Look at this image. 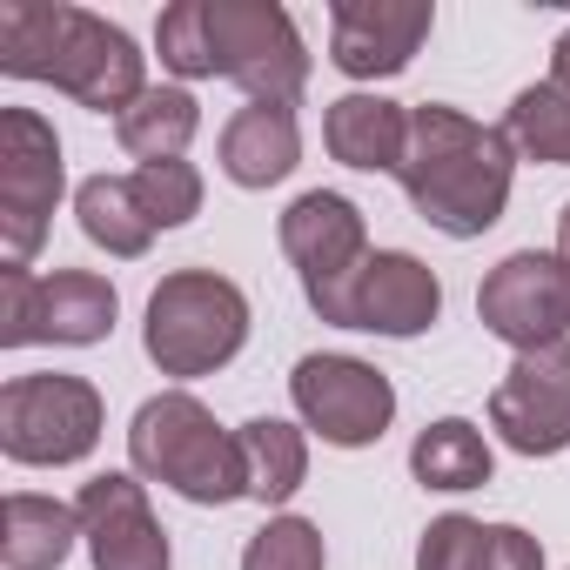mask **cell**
<instances>
[{"instance_id": "obj_4", "label": "cell", "mask_w": 570, "mask_h": 570, "mask_svg": "<svg viewBox=\"0 0 570 570\" xmlns=\"http://www.w3.org/2000/svg\"><path fill=\"white\" fill-rule=\"evenodd\" d=\"M148 356L161 376H208L248 343V303L215 268H175L148 296Z\"/></svg>"}, {"instance_id": "obj_14", "label": "cell", "mask_w": 570, "mask_h": 570, "mask_svg": "<svg viewBox=\"0 0 570 570\" xmlns=\"http://www.w3.org/2000/svg\"><path fill=\"white\" fill-rule=\"evenodd\" d=\"M75 517H81V537L95 550V570H168V537H161L135 476L81 483Z\"/></svg>"}, {"instance_id": "obj_27", "label": "cell", "mask_w": 570, "mask_h": 570, "mask_svg": "<svg viewBox=\"0 0 570 570\" xmlns=\"http://www.w3.org/2000/svg\"><path fill=\"white\" fill-rule=\"evenodd\" d=\"M155 48H161V68L181 75V81L215 75L208 68V35H202V0H175V8L155 21Z\"/></svg>"}, {"instance_id": "obj_13", "label": "cell", "mask_w": 570, "mask_h": 570, "mask_svg": "<svg viewBox=\"0 0 570 570\" xmlns=\"http://www.w3.org/2000/svg\"><path fill=\"white\" fill-rule=\"evenodd\" d=\"M436 8L430 0H336L330 8V61L350 81L403 75L430 35Z\"/></svg>"}, {"instance_id": "obj_19", "label": "cell", "mask_w": 570, "mask_h": 570, "mask_svg": "<svg viewBox=\"0 0 570 570\" xmlns=\"http://www.w3.org/2000/svg\"><path fill=\"white\" fill-rule=\"evenodd\" d=\"M75 215H81V235H88L95 248L121 255V262L148 255V242H155V222H148V208H141V195H135L128 175H95V181H81Z\"/></svg>"}, {"instance_id": "obj_2", "label": "cell", "mask_w": 570, "mask_h": 570, "mask_svg": "<svg viewBox=\"0 0 570 570\" xmlns=\"http://www.w3.org/2000/svg\"><path fill=\"white\" fill-rule=\"evenodd\" d=\"M396 175H403V188L430 228L470 242L510 202L517 141L503 128H483V121L443 108V101H423V108H410V155Z\"/></svg>"}, {"instance_id": "obj_25", "label": "cell", "mask_w": 570, "mask_h": 570, "mask_svg": "<svg viewBox=\"0 0 570 570\" xmlns=\"http://www.w3.org/2000/svg\"><path fill=\"white\" fill-rule=\"evenodd\" d=\"M128 181H135V195H141V208H148L155 228H181V222L202 208V175H195L188 161H148V168H135Z\"/></svg>"}, {"instance_id": "obj_11", "label": "cell", "mask_w": 570, "mask_h": 570, "mask_svg": "<svg viewBox=\"0 0 570 570\" xmlns=\"http://www.w3.org/2000/svg\"><path fill=\"white\" fill-rule=\"evenodd\" d=\"M289 390H296L303 423H309L323 443H336V450L376 443V436L390 430V416H396L390 376L370 370V363H356V356H303L296 376H289Z\"/></svg>"}, {"instance_id": "obj_30", "label": "cell", "mask_w": 570, "mask_h": 570, "mask_svg": "<svg viewBox=\"0 0 570 570\" xmlns=\"http://www.w3.org/2000/svg\"><path fill=\"white\" fill-rule=\"evenodd\" d=\"M557 255H563V262H570V208H563V215H557Z\"/></svg>"}, {"instance_id": "obj_20", "label": "cell", "mask_w": 570, "mask_h": 570, "mask_svg": "<svg viewBox=\"0 0 570 570\" xmlns=\"http://www.w3.org/2000/svg\"><path fill=\"white\" fill-rule=\"evenodd\" d=\"M195 128H202V108H195L188 88H148V95L115 121L121 148H128L141 168H148V161H181V148L195 141Z\"/></svg>"}, {"instance_id": "obj_8", "label": "cell", "mask_w": 570, "mask_h": 570, "mask_svg": "<svg viewBox=\"0 0 570 570\" xmlns=\"http://www.w3.org/2000/svg\"><path fill=\"white\" fill-rule=\"evenodd\" d=\"M61 202V141L35 108L0 115V268H28Z\"/></svg>"}, {"instance_id": "obj_22", "label": "cell", "mask_w": 570, "mask_h": 570, "mask_svg": "<svg viewBox=\"0 0 570 570\" xmlns=\"http://www.w3.org/2000/svg\"><path fill=\"white\" fill-rule=\"evenodd\" d=\"M410 470H416V483H430V490H483V483H490V443H483L476 423L443 416V423H430V430L416 436Z\"/></svg>"}, {"instance_id": "obj_16", "label": "cell", "mask_w": 570, "mask_h": 570, "mask_svg": "<svg viewBox=\"0 0 570 570\" xmlns=\"http://www.w3.org/2000/svg\"><path fill=\"white\" fill-rule=\"evenodd\" d=\"M303 161V128L296 108H275V101H248L228 128H222V175L235 188H268Z\"/></svg>"}, {"instance_id": "obj_10", "label": "cell", "mask_w": 570, "mask_h": 570, "mask_svg": "<svg viewBox=\"0 0 570 570\" xmlns=\"http://www.w3.org/2000/svg\"><path fill=\"white\" fill-rule=\"evenodd\" d=\"M476 316L517 356L570 343V262L563 255H537V248L503 255L483 275V289H476Z\"/></svg>"}, {"instance_id": "obj_18", "label": "cell", "mask_w": 570, "mask_h": 570, "mask_svg": "<svg viewBox=\"0 0 570 570\" xmlns=\"http://www.w3.org/2000/svg\"><path fill=\"white\" fill-rule=\"evenodd\" d=\"M75 537H81L75 503L14 490L8 510H0V563H8V570H61L68 550H75Z\"/></svg>"}, {"instance_id": "obj_23", "label": "cell", "mask_w": 570, "mask_h": 570, "mask_svg": "<svg viewBox=\"0 0 570 570\" xmlns=\"http://www.w3.org/2000/svg\"><path fill=\"white\" fill-rule=\"evenodd\" d=\"M503 135L517 141V155H530V161H550V168H570V95H563L557 81H543V88H523V95L510 101V121H503Z\"/></svg>"}, {"instance_id": "obj_29", "label": "cell", "mask_w": 570, "mask_h": 570, "mask_svg": "<svg viewBox=\"0 0 570 570\" xmlns=\"http://www.w3.org/2000/svg\"><path fill=\"white\" fill-rule=\"evenodd\" d=\"M550 81L570 95V28H563V35H557V48H550Z\"/></svg>"}, {"instance_id": "obj_26", "label": "cell", "mask_w": 570, "mask_h": 570, "mask_svg": "<svg viewBox=\"0 0 570 570\" xmlns=\"http://www.w3.org/2000/svg\"><path fill=\"white\" fill-rule=\"evenodd\" d=\"M242 570H323V537L303 517H275L248 537Z\"/></svg>"}, {"instance_id": "obj_12", "label": "cell", "mask_w": 570, "mask_h": 570, "mask_svg": "<svg viewBox=\"0 0 570 570\" xmlns=\"http://www.w3.org/2000/svg\"><path fill=\"white\" fill-rule=\"evenodd\" d=\"M490 423L517 456H557L570 443V343L517 356L490 396Z\"/></svg>"}, {"instance_id": "obj_1", "label": "cell", "mask_w": 570, "mask_h": 570, "mask_svg": "<svg viewBox=\"0 0 570 570\" xmlns=\"http://www.w3.org/2000/svg\"><path fill=\"white\" fill-rule=\"evenodd\" d=\"M0 68L14 81H55L95 115L115 108V121L148 95L135 41L115 21L61 8V0H8L0 8Z\"/></svg>"}, {"instance_id": "obj_3", "label": "cell", "mask_w": 570, "mask_h": 570, "mask_svg": "<svg viewBox=\"0 0 570 570\" xmlns=\"http://www.w3.org/2000/svg\"><path fill=\"white\" fill-rule=\"evenodd\" d=\"M128 456L141 476L168 483L175 497L188 503H235L248 497V456H242V436H228L195 396L168 390L155 403L135 410V430H128Z\"/></svg>"}, {"instance_id": "obj_7", "label": "cell", "mask_w": 570, "mask_h": 570, "mask_svg": "<svg viewBox=\"0 0 570 570\" xmlns=\"http://www.w3.org/2000/svg\"><path fill=\"white\" fill-rule=\"evenodd\" d=\"M282 248H289L296 275H303V296L323 323L343 330V309H350V289L370 262V235H363V208L330 195V188H309L289 202L282 215Z\"/></svg>"}, {"instance_id": "obj_6", "label": "cell", "mask_w": 570, "mask_h": 570, "mask_svg": "<svg viewBox=\"0 0 570 570\" xmlns=\"http://www.w3.org/2000/svg\"><path fill=\"white\" fill-rule=\"evenodd\" d=\"M115 282L88 268H0V343L28 350V343H101L115 330Z\"/></svg>"}, {"instance_id": "obj_9", "label": "cell", "mask_w": 570, "mask_h": 570, "mask_svg": "<svg viewBox=\"0 0 570 570\" xmlns=\"http://www.w3.org/2000/svg\"><path fill=\"white\" fill-rule=\"evenodd\" d=\"M101 443V396L81 376H14L0 390V450L14 463H81Z\"/></svg>"}, {"instance_id": "obj_28", "label": "cell", "mask_w": 570, "mask_h": 570, "mask_svg": "<svg viewBox=\"0 0 570 570\" xmlns=\"http://www.w3.org/2000/svg\"><path fill=\"white\" fill-rule=\"evenodd\" d=\"M490 570H543V550H537V537H530V530H517V523H497Z\"/></svg>"}, {"instance_id": "obj_21", "label": "cell", "mask_w": 570, "mask_h": 570, "mask_svg": "<svg viewBox=\"0 0 570 570\" xmlns=\"http://www.w3.org/2000/svg\"><path fill=\"white\" fill-rule=\"evenodd\" d=\"M242 436V456H248V497L255 503H289L309 476V443L296 423H275V416H255L235 430Z\"/></svg>"}, {"instance_id": "obj_24", "label": "cell", "mask_w": 570, "mask_h": 570, "mask_svg": "<svg viewBox=\"0 0 570 570\" xmlns=\"http://www.w3.org/2000/svg\"><path fill=\"white\" fill-rule=\"evenodd\" d=\"M490 543H497V523L436 517L416 543V570H490Z\"/></svg>"}, {"instance_id": "obj_17", "label": "cell", "mask_w": 570, "mask_h": 570, "mask_svg": "<svg viewBox=\"0 0 570 570\" xmlns=\"http://www.w3.org/2000/svg\"><path fill=\"white\" fill-rule=\"evenodd\" d=\"M330 155L343 161V168H403V155H410V115L396 108V101H383V95H343L336 108H330Z\"/></svg>"}, {"instance_id": "obj_5", "label": "cell", "mask_w": 570, "mask_h": 570, "mask_svg": "<svg viewBox=\"0 0 570 570\" xmlns=\"http://www.w3.org/2000/svg\"><path fill=\"white\" fill-rule=\"evenodd\" d=\"M202 35H208V68L228 75L248 101L289 108L309 88L303 35L275 0H202Z\"/></svg>"}, {"instance_id": "obj_15", "label": "cell", "mask_w": 570, "mask_h": 570, "mask_svg": "<svg viewBox=\"0 0 570 570\" xmlns=\"http://www.w3.org/2000/svg\"><path fill=\"white\" fill-rule=\"evenodd\" d=\"M443 309V282L403 255V248H383L363 262L356 289H350V309H343V330H370V336H423Z\"/></svg>"}]
</instances>
